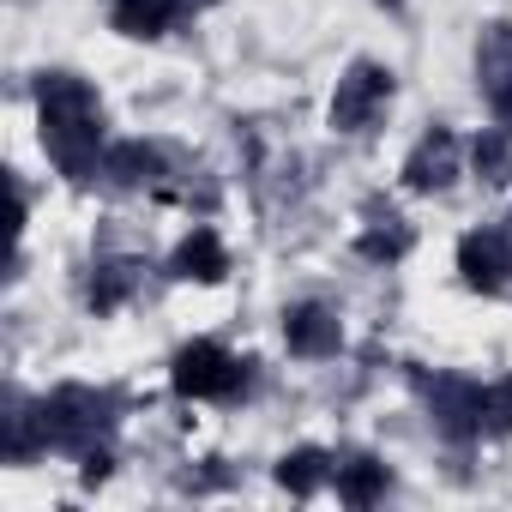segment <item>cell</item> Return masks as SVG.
Masks as SVG:
<instances>
[{"label": "cell", "mask_w": 512, "mask_h": 512, "mask_svg": "<svg viewBox=\"0 0 512 512\" xmlns=\"http://www.w3.org/2000/svg\"><path fill=\"white\" fill-rule=\"evenodd\" d=\"M175 380H181V392H229L235 386V362L217 344H193V350H181Z\"/></svg>", "instance_id": "obj_1"}, {"label": "cell", "mask_w": 512, "mask_h": 512, "mask_svg": "<svg viewBox=\"0 0 512 512\" xmlns=\"http://www.w3.org/2000/svg\"><path fill=\"white\" fill-rule=\"evenodd\" d=\"M380 91H386V85H380V73H374V67H356V73H350V85H344V97L332 103V115H338L344 127H356V121L374 109V97H380Z\"/></svg>", "instance_id": "obj_2"}, {"label": "cell", "mask_w": 512, "mask_h": 512, "mask_svg": "<svg viewBox=\"0 0 512 512\" xmlns=\"http://www.w3.org/2000/svg\"><path fill=\"white\" fill-rule=\"evenodd\" d=\"M464 266L476 284H500L506 278V241L500 235H470L464 241Z\"/></svg>", "instance_id": "obj_3"}, {"label": "cell", "mask_w": 512, "mask_h": 512, "mask_svg": "<svg viewBox=\"0 0 512 512\" xmlns=\"http://www.w3.org/2000/svg\"><path fill=\"white\" fill-rule=\"evenodd\" d=\"M446 169H452V139L422 145V157L410 163V181H416V187H440V181H446Z\"/></svg>", "instance_id": "obj_4"}, {"label": "cell", "mask_w": 512, "mask_h": 512, "mask_svg": "<svg viewBox=\"0 0 512 512\" xmlns=\"http://www.w3.org/2000/svg\"><path fill=\"white\" fill-rule=\"evenodd\" d=\"M290 338H296V350H326V344H338V326H326V314L308 308V314H296Z\"/></svg>", "instance_id": "obj_5"}, {"label": "cell", "mask_w": 512, "mask_h": 512, "mask_svg": "<svg viewBox=\"0 0 512 512\" xmlns=\"http://www.w3.org/2000/svg\"><path fill=\"white\" fill-rule=\"evenodd\" d=\"M169 7H175V0H121V25H133V31L145 25L151 31V25L169 19Z\"/></svg>", "instance_id": "obj_6"}, {"label": "cell", "mask_w": 512, "mask_h": 512, "mask_svg": "<svg viewBox=\"0 0 512 512\" xmlns=\"http://www.w3.org/2000/svg\"><path fill=\"white\" fill-rule=\"evenodd\" d=\"M193 266H205V278H217L223 253H217V241H211V235H199V241H187V247H181V272H187V278H193Z\"/></svg>", "instance_id": "obj_7"}, {"label": "cell", "mask_w": 512, "mask_h": 512, "mask_svg": "<svg viewBox=\"0 0 512 512\" xmlns=\"http://www.w3.org/2000/svg\"><path fill=\"white\" fill-rule=\"evenodd\" d=\"M314 476H320V458L314 452H302V458L284 464V482H296V488H314Z\"/></svg>", "instance_id": "obj_8"}]
</instances>
